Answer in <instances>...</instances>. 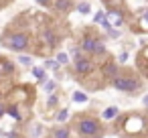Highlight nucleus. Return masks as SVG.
I'll use <instances>...</instances> for the list:
<instances>
[{"mask_svg":"<svg viewBox=\"0 0 148 138\" xmlns=\"http://www.w3.org/2000/svg\"><path fill=\"white\" fill-rule=\"evenodd\" d=\"M0 75H2V61H0Z\"/></svg>","mask_w":148,"mask_h":138,"instance_id":"nucleus-29","label":"nucleus"},{"mask_svg":"<svg viewBox=\"0 0 148 138\" xmlns=\"http://www.w3.org/2000/svg\"><path fill=\"white\" fill-rule=\"evenodd\" d=\"M142 104H144V106L148 108V95H144V97H142Z\"/></svg>","mask_w":148,"mask_h":138,"instance_id":"nucleus-28","label":"nucleus"},{"mask_svg":"<svg viewBox=\"0 0 148 138\" xmlns=\"http://www.w3.org/2000/svg\"><path fill=\"white\" fill-rule=\"evenodd\" d=\"M57 63H59V65H67V63H69L67 53H59V55H57Z\"/></svg>","mask_w":148,"mask_h":138,"instance_id":"nucleus-20","label":"nucleus"},{"mask_svg":"<svg viewBox=\"0 0 148 138\" xmlns=\"http://www.w3.org/2000/svg\"><path fill=\"white\" fill-rule=\"evenodd\" d=\"M0 43H2L6 49L10 51H27L31 47V39L27 33H18V31H8L2 35V39H0Z\"/></svg>","mask_w":148,"mask_h":138,"instance_id":"nucleus-1","label":"nucleus"},{"mask_svg":"<svg viewBox=\"0 0 148 138\" xmlns=\"http://www.w3.org/2000/svg\"><path fill=\"white\" fill-rule=\"evenodd\" d=\"M37 2H39L41 6H49V4L53 2V0H37Z\"/></svg>","mask_w":148,"mask_h":138,"instance_id":"nucleus-24","label":"nucleus"},{"mask_svg":"<svg viewBox=\"0 0 148 138\" xmlns=\"http://www.w3.org/2000/svg\"><path fill=\"white\" fill-rule=\"evenodd\" d=\"M142 128H144V120H142L140 116H132V118H128V122H126V130H128V132L136 134V132H140Z\"/></svg>","mask_w":148,"mask_h":138,"instance_id":"nucleus-8","label":"nucleus"},{"mask_svg":"<svg viewBox=\"0 0 148 138\" xmlns=\"http://www.w3.org/2000/svg\"><path fill=\"white\" fill-rule=\"evenodd\" d=\"M45 67H47V69H53V71H59V69H61V65L57 63V59H47V61H45Z\"/></svg>","mask_w":148,"mask_h":138,"instance_id":"nucleus-15","label":"nucleus"},{"mask_svg":"<svg viewBox=\"0 0 148 138\" xmlns=\"http://www.w3.org/2000/svg\"><path fill=\"white\" fill-rule=\"evenodd\" d=\"M79 47H81L85 53H91V55H103V53H106L103 41H101V39H95V37H89V35H85V37L81 39Z\"/></svg>","mask_w":148,"mask_h":138,"instance_id":"nucleus-4","label":"nucleus"},{"mask_svg":"<svg viewBox=\"0 0 148 138\" xmlns=\"http://www.w3.org/2000/svg\"><path fill=\"white\" fill-rule=\"evenodd\" d=\"M87 100H89V97H87L85 91H75V93H73V102H75V104H85Z\"/></svg>","mask_w":148,"mask_h":138,"instance_id":"nucleus-13","label":"nucleus"},{"mask_svg":"<svg viewBox=\"0 0 148 138\" xmlns=\"http://www.w3.org/2000/svg\"><path fill=\"white\" fill-rule=\"evenodd\" d=\"M43 85H45V91H47V93H53V91H55V87H57V83H55V81H47V79L43 81Z\"/></svg>","mask_w":148,"mask_h":138,"instance_id":"nucleus-17","label":"nucleus"},{"mask_svg":"<svg viewBox=\"0 0 148 138\" xmlns=\"http://www.w3.org/2000/svg\"><path fill=\"white\" fill-rule=\"evenodd\" d=\"M43 41L49 45V49H55L57 47V37L53 31H43Z\"/></svg>","mask_w":148,"mask_h":138,"instance_id":"nucleus-10","label":"nucleus"},{"mask_svg":"<svg viewBox=\"0 0 148 138\" xmlns=\"http://www.w3.org/2000/svg\"><path fill=\"white\" fill-rule=\"evenodd\" d=\"M75 130H77L79 136L91 138V136H97L101 132V124L95 118H91V116H81V118L75 120Z\"/></svg>","mask_w":148,"mask_h":138,"instance_id":"nucleus-2","label":"nucleus"},{"mask_svg":"<svg viewBox=\"0 0 148 138\" xmlns=\"http://www.w3.org/2000/svg\"><path fill=\"white\" fill-rule=\"evenodd\" d=\"M108 35H110V37H112V39H118V37H120V35H122V33H120V31H118V29H110V31H108Z\"/></svg>","mask_w":148,"mask_h":138,"instance_id":"nucleus-23","label":"nucleus"},{"mask_svg":"<svg viewBox=\"0 0 148 138\" xmlns=\"http://www.w3.org/2000/svg\"><path fill=\"white\" fill-rule=\"evenodd\" d=\"M0 134H2V132H0Z\"/></svg>","mask_w":148,"mask_h":138,"instance_id":"nucleus-30","label":"nucleus"},{"mask_svg":"<svg viewBox=\"0 0 148 138\" xmlns=\"http://www.w3.org/2000/svg\"><path fill=\"white\" fill-rule=\"evenodd\" d=\"M55 6H57V10H69V6H71V0H55Z\"/></svg>","mask_w":148,"mask_h":138,"instance_id":"nucleus-14","label":"nucleus"},{"mask_svg":"<svg viewBox=\"0 0 148 138\" xmlns=\"http://www.w3.org/2000/svg\"><path fill=\"white\" fill-rule=\"evenodd\" d=\"M33 75H35V77L41 81V83L47 79V77H45V69H41V67H33Z\"/></svg>","mask_w":148,"mask_h":138,"instance_id":"nucleus-16","label":"nucleus"},{"mask_svg":"<svg viewBox=\"0 0 148 138\" xmlns=\"http://www.w3.org/2000/svg\"><path fill=\"white\" fill-rule=\"evenodd\" d=\"M93 23H95V25H101L106 31L114 29V27H110V23H108V19H106V12H101V10H97V14H93Z\"/></svg>","mask_w":148,"mask_h":138,"instance_id":"nucleus-9","label":"nucleus"},{"mask_svg":"<svg viewBox=\"0 0 148 138\" xmlns=\"http://www.w3.org/2000/svg\"><path fill=\"white\" fill-rule=\"evenodd\" d=\"M101 73H103V77L106 79H116L120 73H118V65H116V61H106L103 65H101Z\"/></svg>","mask_w":148,"mask_h":138,"instance_id":"nucleus-7","label":"nucleus"},{"mask_svg":"<svg viewBox=\"0 0 148 138\" xmlns=\"http://www.w3.org/2000/svg\"><path fill=\"white\" fill-rule=\"evenodd\" d=\"M112 85L116 89H120V91L132 93V91H138L140 89V79L134 77V75H118L116 79H112Z\"/></svg>","mask_w":148,"mask_h":138,"instance_id":"nucleus-3","label":"nucleus"},{"mask_svg":"<svg viewBox=\"0 0 148 138\" xmlns=\"http://www.w3.org/2000/svg\"><path fill=\"white\" fill-rule=\"evenodd\" d=\"M118 112H120V110H118L116 106H110V108H106V110H103L101 118H103V120H112V118H116V116H118Z\"/></svg>","mask_w":148,"mask_h":138,"instance_id":"nucleus-11","label":"nucleus"},{"mask_svg":"<svg viewBox=\"0 0 148 138\" xmlns=\"http://www.w3.org/2000/svg\"><path fill=\"white\" fill-rule=\"evenodd\" d=\"M16 61H18L21 65H27V67H29V65L33 63V59H31V57H27V55H21V57H18Z\"/></svg>","mask_w":148,"mask_h":138,"instance_id":"nucleus-21","label":"nucleus"},{"mask_svg":"<svg viewBox=\"0 0 148 138\" xmlns=\"http://www.w3.org/2000/svg\"><path fill=\"white\" fill-rule=\"evenodd\" d=\"M118 59H120V61H122V63H124V61H126V59H128V53H126V51H124V53H120V57H118Z\"/></svg>","mask_w":148,"mask_h":138,"instance_id":"nucleus-25","label":"nucleus"},{"mask_svg":"<svg viewBox=\"0 0 148 138\" xmlns=\"http://www.w3.org/2000/svg\"><path fill=\"white\" fill-rule=\"evenodd\" d=\"M39 134H41V128H39V126H35V130H33V136H35V138H37V136H39Z\"/></svg>","mask_w":148,"mask_h":138,"instance_id":"nucleus-26","label":"nucleus"},{"mask_svg":"<svg viewBox=\"0 0 148 138\" xmlns=\"http://www.w3.org/2000/svg\"><path fill=\"white\" fill-rule=\"evenodd\" d=\"M67 118H69V110H67V108L59 110V114H57V122H65Z\"/></svg>","mask_w":148,"mask_h":138,"instance_id":"nucleus-18","label":"nucleus"},{"mask_svg":"<svg viewBox=\"0 0 148 138\" xmlns=\"http://www.w3.org/2000/svg\"><path fill=\"white\" fill-rule=\"evenodd\" d=\"M77 10H79V14H89V10H91V6H89L87 2H81V4L77 6Z\"/></svg>","mask_w":148,"mask_h":138,"instance_id":"nucleus-19","label":"nucleus"},{"mask_svg":"<svg viewBox=\"0 0 148 138\" xmlns=\"http://www.w3.org/2000/svg\"><path fill=\"white\" fill-rule=\"evenodd\" d=\"M106 19H108L110 27H120V25L124 23V12H122L120 8H112V10H108Z\"/></svg>","mask_w":148,"mask_h":138,"instance_id":"nucleus-6","label":"nucleus"},{"mask_svg":"<svg viewBox=\"0 0 148 138\" xmlns=\"http://www.w3.org/2000/svg\"><path fill=\"white\" fill-rule=\"evenodd\" d=\"M57 100H59V95H55V93H51V95H49V100H47V106H49V108H53V106H57Z\"/></svg>","mask_w":148,"mask_h":138,"instance_id":"nucleus-22","label":"nucleus"},{"mask_svg":"<svg viewBox=\"0 0 148 138\" xmlns=\"http://www.w3.org/2000/svg\"><path fill=\"white\" fill-rule=\"evenodd\" d=\"M4 112H6V108H4V104H0V118L4 116Z\"/></svg>","mask_w":148,"mask_h":138,"instance_id":"nucleus-27","label":"nucleus"},{"mask_svg":"<svg viewBox=\"0 0 148 138\" xmlns=\"http://www.w3.org/2000/svg\"><path fill=\"white\" fill-rule=\"evenodd\" d=\"M53 138H69V128L67 126H59L53 130Z\"/></svg>","mask_w":148,"mask_h":138,"instance_id":"nucleus-12","label":"nucleus"},{"mask_svg":"<svg viewBox=\"0 0 148 138\" xmlns=\"http://www.w3.org/2000/svg\"><path fill=\"white\" fill-rule=\"evenodd\" d=\"M75 71L79 73V75H87V73H91L93 71V63H91V59H87V57H75Z\"/></svg>","mask_w":148,"mask_h":138,"instance_id":"nucleus-5","label":"nucleus"}]
</instances>
